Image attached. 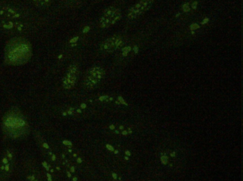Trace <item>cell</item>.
<instances>
[{"label":"cell","instance_id":"3","mask_svg":"<svg viewBox=\"0 0 243 181\" xmlns=\"http://www.w3.org/2000/svg\"><path fill=\"white\" fill-rule=\"evenodd\" d=\"M15 154L13 148L5 149L0 160V181H9L14 171Z\"/></svg>","mask_w":243,"mask_h":181},{"label":"cell","instance_id":"4","mask_svg":"<svg viewBox=\"0 0 243 181\" xmlns=\"http://www.w3.org/2000/svg\"><path fill=\"white\" fill-rule=\"evenodd\" d=\"M31 28L29 21H11L0 18V30L9 34H26L29 33Z\"/></svg>","mask_w":243,"mask_h":181},{"label":"cell","instance_id":"6","mask_svg":"<svg viewBox=\"0 0 243 181\" xmlns=\"http://www.w3.org/2000/svg\"><path fill=\"white\" fill-rule=\"evenodd\" d=\"M78 76V67L76 63L71 64L68 67L63 80L62 86L65 90H71L75 87Z\"/></svg>","mask_w":243,"mask_h":181},{"label":"cell","instance_id":"11","mask_svg":"<svg viewBox=\"0 0 243 181\" xmlns=\"http://www.w3.org/2000/svg\"><path fill=\"white\" fill-rule=\"evenodd\" d=\"M31 2L39 8H46L51 5L52 0H31Z\"/></svg>","mask_w":243,"mask_h":181},{"label":"cell","instance_id":"10","mask_svg":"<svg viewBox=\"0 0 243 181\" xmlns=\"http://www.w3.org/2000/svg\"><path fill=\"white\" fill-rule=\"evenodd\" d=\"M26 181H44L42 173L37 167H30L26 171Z\"/></svg>","mask_w":243,"mask_h":181},{"label":"cell","instance_id":"1","mask_svg":"<svg viewBox=\"0 0 243 181\" xmlns=\"http://www.w3.org/2000/svg\"><path fill=\"white\" fill-rule=\"evenodd\" d=\"M29 12L26 7L14 1H3L0 4V18L11 21H28Z\"/></svg>","mask_w":243,"mask_h":181},{"label":"cell","instance_id":"5","mask_svg":"<svg viewBox=\"0 0 243 181\" xmlns=\"http://www.w3.org/2000/svg\"><path fill=\"white\" fill-rule=\"evenodd\" d=\"M104 77V70L100 66H94L87 71L83 85L87 90L96 88Z\"/></svg>","mask_w":243,"mask_h":181},{"label":"cell","instance_id":"8","mask_svg":"<svg viewBox=\"0 0 243 181\" xmlns=\"http://www.w3.org/2000/svg\"><path fill=\"white\" fill-rule=\"evenodd\" d=\"M154 0H139L135 5L130 9L128 14L129 19H135L147 12L153 5Z\"/></svg>","mask_w":243,"mask_h":181},{"label":"cell","instance_id":"2","mask_svg":"<svg viewBox=\"0 0 243 181\" xmlns=\"http://www.w3.org/2000/svg\"><path fill=\"white\" fill-rule=\"evenodd\" d=\"M61 169L64 170V174L68 178L72 179L73 181L77 180L74 174L76 170L75 163H81V160L78 158L77 154L74 151L71 144L64 145L60 154Z\"/></svg>","mask_w":243,"mask_h":181},{"label":"cell","instance_id":"7","mask_svg":"<svg viewBox=\"0 0 243 181\" xmlns=\"http://www.w3.org/2000/svg\"><path fill=\"white\" fill-rule=\"evenodd\" d=\"M121 17V10L115 7H110L105 11L101 18L99 25L101 28H106L113 25Z\"/></svg>","mask_w":243,"mask_h":181},{"label":"cell","instance_id":"9","mask_svg":"<svg viewBox=\"0 0 243 181\" xmlns=\"http://www.w3.org/2000/svg\"><path fill=\"white\" fill-rule=\"evenodd\" d=\"M123 43V38L121 36L113 35L107 38L101 44V49L106 53H111L120 47Z\"/></svg>","mask_w":243,"mask_h":181}]
</instances>
